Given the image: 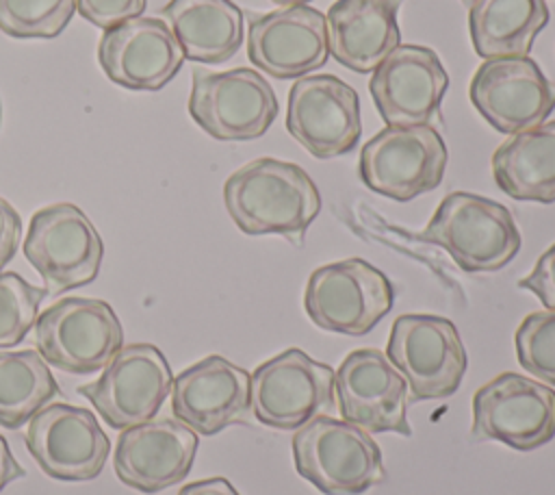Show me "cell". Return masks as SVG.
Wrapping results in <instances>:
<instances>
[{"label":"cell","mask_w":555,"mask_h":495,"mask_svg":"<svg viewBox=\"0 0 555 495\" xmlns=\"http://www.w3.org/2000/svg\"><path fill=\"white\" fill-rule=\"evenodd\" d=\"M468 93L481 117L503 135L535 128L555 109V89L529 56L486 59Z\"/></svg>","instance_id":"15"},{"label":"cell","mask_w":555,"mask_h":495,"mask_svg":"<svg viewBox=\"0 0 555 495\" xmlns=\"http://www.w3.org/2000/svg\"><path fill=\"white\" fill-rule=\"evenodd\" d=\"M447 169V145L431 126H386L360 152L362 182L390 200L410 202L434 191Z\"/></svg>","instance_id":"9"},{"label":"cell","mask_w":555,"mask_h":495,"mask_svg":"<svg viewBox=\"0 0 555 495\" xmlns=\"http://www.w3.org/2000/svg\"><path fill=\"white\" fill-rule=\"evenodd\" d=\"M449 76L440 56L416 43L397 46L369 80L371 98L386 126H425L440 113Z\"/></svg>","instance_id":"17"},{"label":"cell","mask_w":555,"mask_h":495,"mask_svg":"<svg viewBox=\"0 0 555 495\" xmlns=\"http://www.w3.org/2000/svg\"><path fill=\"white\" fill-rule=\"evenodd\" d=\"M189 113L212 139L251 141L271 128L278 117V98L269 80L251 67L225 72L195 67Z\"/></svg>","instance_id":"7"},{"label":"cell","mask_w":555,"mask_h":495,"mask_svg":"<svg viewBox=\"0 0 555 495\" xmlns=\"http://www.w3.org/2000/svg\"><path fill=\"white\" fill-rule=\"evenodd\" d=\"M516 356L525 371L555 386V310H538L520 321Z\"/></svg>","instance_id":"29"},{"label":"cell","mask_w":555,"mask_h":495,"mask_svg":"<svg viewBox=\"0 0 555 495\" xmlns=\"http://www.w3.org/2000/svg\"><path fill=\"white\" fill-rule=\"evenodd\" d=\"M26 447L46 475L63 482L98 478L111 454L95 415L69 404H46L37 410L28 419Z\"/></svg>","instance_id":"14"},{"label":"cell","mask_w":555,"mask_h":495,"mask_svg":"<svg viewBox=\"0 0 555 495\" xmlns=\"http://www.w3.org/2000/svg\"><path fill=\"white\" fill-rule=\"evenodd\" d=\"M59 384L35 350L0 352V426L15 430L41 410Z\"/></svg>","instance_id":"26"},{"label":"cell","mask_w":555,"mask_h":495,"mask_svg":"<svg viewBox=\"0 0 555 495\" xmlns=\"http://www.w3.org/2000/svg\"><path fill=\"white\" fill-rule=\"evenodd\" d=\"M462 2H464L466 7H470V2H473V0H462Z\"/></svg>","instance_id":"36"},{"label":"cell","mask_w":555,"mask_h":495,"mask_svg":"<svg viewBox=\"0 0 555 495\" xmlns=\"http://www.w3.org/2000/svg\"><path fill=\"white\" fill-rule=\"evenodd\" d=\"M0 119H2V104H0Z\"/></svg>","instance_id":"37"},{"label":"cell","mask_w":555,"mask_h":495,"mask_svg":"<svg viewBox=\"0 0 555 495\" xmlns=\"http://www.w3.org/2000/svg\"><path fill=\"white\" fill-rule=\"evenodd\" d=\"M98 61L115 85L158 91L180 72L184 52L165 20L137 15L102 33Z\"/></svg>","instance_id":"19"},{"label":"cell","mask_w":555,"mask_h":495,"mask_svg":"<svg viewBox=\"0 0 555 495\" xmlns=\"http://www.w3.org/2000/svg\"><path fill=\"white\" fill-rule=\"evenodd\" d=\"M386 356L405 378L414 402L453 395L466 373L460 332L440 315H399L390 328Z\"/></svg>","instance_id":"8"},{"label":"cell","mask_w":555,"mask_h":495,"mask_svg":"<svg viewBox=\"0 0 555 495\" xmlns=\"http://www.w3.org/2000/svg\"><path fill=\"white\" fill-rule=\"evenodd\" d=\"M197 454V434L176 419H150L121 430L113 465L117 478L145 495L182 482Z\"/></svg>","instance_id":"20"},{"label":"cell","mask_w":555,"mask_h":495,"mask_svg":"<svg viewBox=\"0 0 555 495\" xmlns=\"http://www.w3.org/2000/svg\"><path fill=\"white\" fill-rule=\"evenodd\" d=\"M24 256L43 280V289L61 295L95 280L104 243L91 219L69 202L39 208L30 217Z\"/></svg>","instance_id":"5"},{"label":"cell","mask_w":555,"mask_h":495,"mask_svg":"<svg viewBox=\"0 0 555 495\" xmlns=\"http://www.w3.org/2000/svg\"><path fill=\"white\" fill-rule=\"evenodd\" d=\"M297 473L323 495H362L386 478L371 432L345 419L317 415L293 436Z\"/></svg>","instance_id":"2"},{"label":"cell","mask_w":555,"mask_h":495,"mask_svg":"<svg viewBox=\"0 0 555 495\" xmlns=\"http://www.w3.org/2000/svg\"><path fill=\"white\" fill-rule=\"evenodd\" d=\"M178 495H241L225 478L215 475L199 482H191L178 491Z\"/></svg>","instance_id":"33"},{"label":"cell","mask_w":555,"mask_h":495,"mask_svg":"<svg viewBox=\"0 0 555 495\" xmlns=\"http://www.w3.org/2000/svg\"><path fill=\"white\" fill-rule=\"evenodd\" d=\"M24 475H26L24 467L13 458L7 439L0 436V491H2L7 484H11L13 480H20V478H24Z\"/></svg>","instance_id":"34"},{"label":"cell","mask_w":555,"mask_h":495,"mask_svg":"<svg viewBox=\"0 0 555 495\" xmlns=\"http://www.w3.org/2000/svg\"><path fill=\"white\" fill-rule=\"evenodd\" d=\"M421 237L444 248L468 274L496 271L520 250V232L507 206L468 191L449 193Z\"/></svg>","instance_id":"3"},{"label":"cell","mask_w":555,"mask_h":495,"mask_svg":"<svg viewBox=\"0 0 555 495\" xmlns=\"http://www.w3.org/2000/svg\"><path fill=\"white\" fill-rule=\"evenodd\" d=\"M403 0H336L325 13L330 54L347 69L373 72L401 39Z\"/></svg>","instance_id":"22"},{"label":"cell","mask_w":555,"mask_h":495,"mask_svg":"<svg viewBox=\"0 0 555 495\" xmlns=\"http://www.w3.org/2000/svg\"><path fill=\"white\" fill-rule=\"evenodd\" d=\"M473 439L529 452L555 436V391L527 376L503 371L473 395Z\"/></svg>","instance_id":"12"},{"label":"cell","mask_w":555,"mask_h":495,"mask_svg":"<svg viewBox=\"0 0 555 495\" xmlns=\"http://www.w3.org/2000/svg\"><path fill=\"white\" fill-rule=\"evenodd\" d=\"M496 187L520 202H555V122L509 135L492 154Z\"/></svg>","instance_id":"24"},{"label":"cell","mask_w":555,"mask_h":495,"mask_svg":"<svg viewBox=\"0 0 555 495\" xmlns=\"http://www.w3.org/2000/svg\"><path fill=\"white\" fill-rule=\"evenodd\" d=\"M147 0H76V11L93 26L106 30L130 17L143 15Z\"/></svg>","instance_id":"30"},{"label":"cell","mask_w":555,"mask_h":495,"mask_svg":"<svg viewBox=\"0 0 555 495\" xmlns=\"http://www.w3.org/2000/svg\"><path fill=\"white\" fill-rule=\"evenodd\" d=\"M271 2H275L280 7H293V4H308L310 0H271Z\"/></svg>","instance_id":"35"},{"label":"cell","mask_w":555,"mask_h":495,"mask_svg":"<svg viewBox=\"0 0 555 495\" xmlns=\"http://www.w3.org/2000/svg\"><path fill=\"white\" fill-rule=\"evenodd\" d=\"M286 130L317 158L351 152L362 135L356 89L334 74L297 78L288 93Z\"/></svg>","instance_id":"13"},{"label":"cell","mask_w":555,"mask_h":495,"mask_svg":"<svg viewBox=\"0 0 555 495\" xmlns=\"http://www.w3.org/2000/svg\"><path fill=\"white\" fill-rule=\"evenodd\" d=\"M160 15L195 63H225L243 43V11L232 0H169Z\"/></svg>","instance_id":"23"},{"label":"cell","mask_w":555,"mask_h":495,"mask_svg":"<svg viewBox=\"0 0 555 495\" xmlns=\"http://www.w3.org/2000/svg\"><path fill=\"white\" fill-rule=\"evenodd\" d=\"M249 61L273 78H301L330 56L325 15L308 4L249 15Z\"/></svg>","instance_id":"18"},{"label":"cell","mask_w":555,"mask_h":495,"mask_svg":"<svg viewBox=\"0 0 555 495\" xmlns=\"http://www.w3.org/2000/svg\"><path fill=\"white\" fill-rule=\"evenodd\" d=\"M390 280L364 258H345L317 267L304 291L312 323L327 332L362 337L392 308Z\"/></svg>","instance_id":"6"},{"label":"cell","mask_w":555,"mask_h":495,"mask_svg":"<svg viewBox=\"0 0 555 495\" xmlns=\"http://www.w3.org/2000/svg\"><path fill=\"white\" fill-rule=\"evenodd\" d=\"M171 410L195 434L212 436L245 419L249 410V373L228 358L210 354L176 376Z\"/></svg>","instance_id":"21"},{"label":"cell","mask_w":555,"mask_h":495,"mask_svg":"<svg viewBox=\"0 0 555 495\" xmlns=\"http://www.w3.org/2000/svg\"><path fill=\"white\" fill-rule=\"evenodd\" d=\"M22 237V219L20 213L0 198V271L15 256Z\"/></svg>","instance_id":"32"},{"label":"cell","mask_w":555,"mask_h":495,"mask_svg":"<svg viewBox=\"0 0 555 495\" xmlns=\"http://www.w3.org/2000/svg\"><path fill=\"white\" fill-rule=\"evenodd\" d=\"M334 369L299 347L264 360L249 376V408L262 426L297 430L334 408Z\"/></svg>","instance_id":"10"},{"label":"cell","mask_w":555,"mask_h":495,"mask_svg":"<svg viewBox=\"0 0 555 495\" xmlns=\"http://www.w3.org/2000/svg\"><path fill=\"white\" fill-rule=\"evenodd\" d=\"M35 345L48 365L85 376L108 365L124 345V328L108 302L63 297L37 317Z\"/></svg>","instance_id":"4"},{"label":"cell","mask_w":555,"mask_h":495,"mask_svg":"<svg viewBox=\"0 0 555 495\" xmlns=\"http://www.w3.org/2000/svg\"><path fill=\"white\" fill-rule=\"evenodd\" d=\"M548 22L546 0H473L468 28L481 59L527 56Z\"/></svg>","instance_id":"25"},{"label":"cell","mask_w":555,"mask_h":495,"mask_svg":"<svg viewBox=\"0 0 555 495\" xmlns=\"http://www.w3.org/2000/svg\"><path fill=\"white\" fill-rule=\"evenodd\" d=\"M48 295L15 271H0V350L13 347L30 332L39 317V304Z\"/></svg>","instance_id":"28"},{"label":"cell","mask_w":555,"mask_h":495,"mask_svg":"<svg viewBox=\"0 0 555 495\" xmlns=\"http://www.w3.org/2000/svg\"><path fill=\"white\" fill-rule=\"evenodd\" d=\"M518 287L535 293L546 310H555V243L540 254L531 274L518 280Z\"/></svg>","instance_id":"31"},{"label":"cell","mask_w":555,"mask_h":495,"mask_svg":"<svg viewBox=\"0 0 555 495\" xmlns=\"http://www.w3.org/2000/svg\"><path fill=\"white\" fill-rule=\"evenodd\" d=\"M173 386L163 352L152 343L121 345L100 378L78 386L106 426L126 430L156 417Z\"/></svg>","instance_id":"11"},{"label":"cell","mask_w":555,"mask_h":495,"mask_svg":"<svg viewBox=\"0 0 555 495\" xmlns=\"http://www.w3.org/2000/svg\"><path fill=\"white\" fill-rule=\"evenodd\" d=\"M334 393L345 421L366 432L412 434L408 382L384 352L373 347L349 352L334 371Z\"/></svg>","instance_id":"16"},{"label":"cell","mask_w":555,"mask_h":495,"mask_svg":"<svg viewBox=\"0 0 555 495\" xmlns=\"http://www.w3.org/2000/svg\"><path fill=\"white\" fill-rule=\"evenodd\" d=\"M223 202L245 234H280L293 243H301L321 211V193L304 167L269 156L232 172Z\"/></svg>","instance_id":"1"},{"label":"cell","mask_w":555,"mask_h":495,"mask_svg":"<svg viewBox=\"0 0 555 495\" xmlns=\"http://www.w3.org/2000/svg\"><path fill=\"white\" fill-rule=\"evenodd\" d=\"M76 13V0H0V30L17 39H52Z\"/></svg>","instance_id":"27"}]
</instances>
